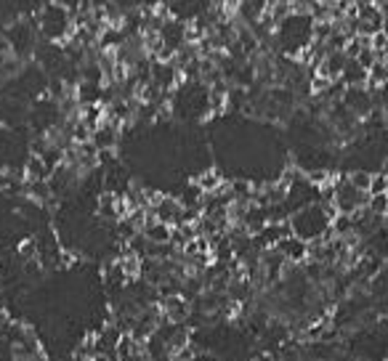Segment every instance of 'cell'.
Listing matches in <instances>:
<instances>
[{"instance_id": "obj_1", "label": "cell", "mask_w": 388, "mask_h": 361, "mask_svg": "<svg viewBox=\"0 0 388 361\" xmlns=\"http://www.w3.org/2000/svg\"><path fill=\"white\" fill-rule=\"evenodd\" d=\"M335 207L327 200H319L314 205H306L301 210H295L290 218H287V226H290V234L298 237L306 244H314V242H322L324 237L333 234V221H335Z\"/></svg>"}, {"instance_id": "obj_2", "label": "cell", "mask_w": 388, "mask_h": 361, "mask_svg": "<svg viewBox=\"0 0 388 361\" xmlns=\"http://www.w3.org/2000/svg\"><path fill=\"white\" fill-rule=\"evenodd\" d=\"M35 24H38V35L51 45H67L75 35V16L69 14L67 8H62L59 3H45L38 16H35Z\"/></svg>"}, {"instance_id": "obj_3", "label": "cell", "mask_w": 388, "mask_h": 361, "mask_svg": "<svg viewBox=\"0 0 388 361\" xmlns=\"http://www.w3.org/2000/svg\"><path fill=\"white\" fill-rule=\"evenodd\" d=\"M367 200H370V194L354 186V184L348 181V175L335 178L333 186L327 189V202L333 205L338 215H348V218H354V215L361 213V210L367 207Z\"/></svg>"}, {"instance_id": "obj_4", "label": "cell", "mask_w": 388, "mask_h": 361, "mask_svg": "<svg viewBox=\"0 0 388 361\" xmlns=\"http://www.w3.org/2000/svg\"><path fill=\"white\" fill-rule=\"evenodd\" d=\"M3 38L8 40V45H11V51H14V56L19 59V61H24V59H29V56L38 51V24H35V19H24V16H19V19H14L8 27L3 29Z\"/></svg>"}, {"instance_id": "obj_5", "label": "cell", "mask_w": 388, "mask_h": 361, "mask_svg": "<svg viewBox=\"0 0 388 361\" xmlns=\"http://www.w3.org/2000/svg\"><path fill=\"white\" fill-rule=\"evenodd\" d=\"M340 104L357 117V120H367L370 115H375L378 112V107H375V94L367 88V85H359V88H346L343 91V98H340Z\"/></svg>"}, {"instance_id": "obj_6", "label": "cell", "mask_w": 388, "mask_h": 361, "mask_svg": "<svg viewBox=\"0 0 388 361\" xmlns=\"http://www.w3.org/2000/svg\"><path fill=\"white\" fill-rule=\"evenodd\" d=\"M51 168L45 165V160H43L41 154H29L27 162H24V181H38V184H43V181H48L51 178Z\"/></svg>"}, {"instance_id": "obj_7", "label": "cell", "mask_w": 388, "mask_h": 361, "mask_svg": "<svg viewBox=\"0 0 388 361\" xmlns=\"http://www.w3.org/2000/svg\"><path fill=\"white\" fill-rule=\"evenodd\" d=\"M340 82H343V88H359V85H367V69L361 67L357 59H348L346 67H343V75H340Z\"/></svg>"}, {"instance_id": "obj_8", "label": "cell", "mask_w": 388, "mask_h": 361, "mask_svg": "<svg viewBox=\"0 0 388 361\" xmlns=\"http://www.w3.org/2000/svg\"><path fill=\"white\" fill-rule=\"evenodd\" d=\"M194 186L200 189L202 194H215V191H221L227 184H224V178H221L218 170H205V173H200L194 178Z\"/></svg>"}, {"instance_id": "obj_9", "label": "cell", "mask_w": 388, "mask_h": 361, "mask_svg": "<svg viewBox=\"0 0 388 361\" xmlns=\"http://www.w3.org/2000/svg\"><path fill=\"white\" fill-rule=\"evenodd\" d=\"M370 197H378V194H388V173L386 170H378L373 173V181H370V189H367Z\"/></svg>"}, {"instance_id": "obj_10", "label": "cell", "mask_w": 388, "mask_h": 361, "mask_svg": "<svg viewBox=\"0 0 388 361\" xmlns=\"http://www.w3.org/2000/svg\"><path fill=\"white\" fill-rule=\"evenodd\" d=\"M54 3H59L62 8H67L72 16H78V14H80V8H82V3H85V0H54Z\"/></svg>"}]
</instances>
